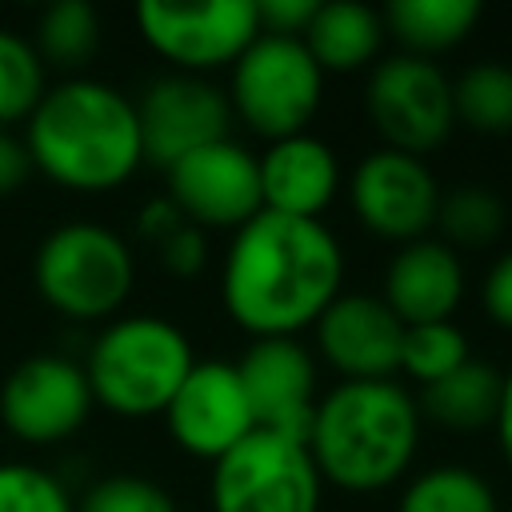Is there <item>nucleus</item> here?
Wrapping results in <instances>:
<instances>
[{"label": "nucleus", "instance_id": "obj_8", "mask_svg": "<svg viewBox=\"0 0 512 512\" xmlns=\"http://www.w3.org/2000/svg\"><path fill=\"white\" fill-rule=\"evenodd\" d=\"M364 112L380 136V148L424 160L456 128L452 80L436 60L392 52L376 60L364 80Z\"/></svg>", "mask_w": 512, "mask_h": 512}, {"label": "nucleus", "instance_id": "obj_30", "mask_svg": "<svg viewBox=\"0 0 512 512\" xmlns=\"http://www.w3.org/2000/svg\"><path fill=\"white\" fill-rule=\"evenodd\" d=\"M156 252H160V264L172 272V276H196L208 260V240L196 224H176L164 240H156Z\"/></svg>", "mask_w": 512, "mask_h": 512}, {"label": "nucleus", "instance_id": "obj_27", "mask_svg": "<svg viewBox=\"0 0 512 512\" xmlns=\"http://www.w3.org/2000/svg\"><path fill=\"white\" fill-rule=\"evenodd\" d=\"M468 336L456 320H440V324H408L404 340H400V372L408 380H416L420 388L444 380L448 372H456L468 360Z\"/></svg>", "mask_w": 512, "mask_h": 512}, {"label": "nucleus", "instance_id": "obj_12", "mask_svg": "<svg viewBox=\"0 0 512 512\" xmlns=\"http://www.w3.org/2000/svg\"><path fill=\"white\" fill-rule=\"evenodd\" d=\"M164 180V196L172 200V208L200 232H236L264 212L260 164L232 136L176 160L172 168H164Z\"/></svg>", "mask_w": 512, "mask_h": 512}, {"label": "nucleus", "instance_id": "obj_28", "mask_svg": "<svg viewBox=\"0 0 512 512\" xmlns=\"http://www.w3.org/2000/svg\"><path fill=\"white\" fill-rule=\"evenodd\" d=\"M0 512H76V500L48 468L0 460Z\"/></svg>", "mask_w": 512, "mask_h": 512}, {"label": "nucleus", "instance_id": "obj_16", "mask_svg": "<svg viewBox=\"0 0 512 512\" xmlns=\"http://www.w3.org/2000/svg\"><path fill=\"white\" fill-rule=\"evenodd\" d=\"M320 360L340 380H396L404 324L368 292H340L312 324Z\"/></svg>", "mask_w": 512, "mask_h": 512}, {"label": "nucleus", "instance_id": "obj_17", "mask_svg": "<svg viewBox=\"0 0 512 512\" xmlns=\"http://www.w3.org/2000/svg\"><path fill=\"white\" fill-rule=\"evenodd\" d=\"M260 200L264 212L292 220H320L340 188V156L328 140L312 132H296L272 140L260 156Z\"/></svg>", "mask_w": 512, "mask_h": 512}, {"label": "nucleus", "instance_id": "obj_35", "mask_svg": "<svg viewBox=\"0 0 512 512\" xmlns=\"http://www.w3.org/2000/svg\"><path fill=\"white\" fill-rule=\"evenodd\" d=\"M496 440H500V456L512 472V368L504 372V388H500V408H496Z\"/></svg>", "mask_w": 512, "mask_h": 512}, {"label": "nucleus", "instance_id": "obj_32", "mask_svg": "<svg viewBox=\"0 0 512 512\" xmlns=\"http://www.w3.org/2000/svg\"><path fill=\"white\" fill-rule=\"evenodd\" d=\"M312 12H316V0H256L260 32H272V36H296L300 40Z\"/></svg>", "mask_w": 512, "mask_h": 512}, {"label": "nucleus", "instance_id": "obj_3", "mask_svg": "<svg viewBox=\"0 0 512 512\" xmlns=\"http://www.w3.org/2000/svg\"><path fill=\"white\" fill-rule=\"evenodd\" d=\"M304 448L324 484L340 492H384L416 460V396L396 380H340L320 396Z\"/></svg>", "mask_w": 512, "mask_h": 512}, {"label": "nucleus", "instance_id": "obj_31", "mask_svg": "<svg viewBox=\"0 0 512 512\" xmlns=\"http://www.w3.org/2000/svg\"><path fill=\"white\" fill-rule=\"evenodd\" d=\"M480 308H484V316H488L496 328L512 332V248L484 272Z\"/></svg>", "mask_w": 512, "mask_h": 512}, {"label": "nucleus", "instance_id": "obj_15", "mask_svg": "<svg viewBox=\"0 0 512 512\" xmlns=\"http://www.w3.org/2000/svg\"><path fill=\"white\" fill-rule=\"evenodd\" d=\"M236 372L260 432L308 440L320 392H316V360L300 340L292 336L252 340L248 352L236 360Z\"/></svg>", "mask_w": 512, "mask_h": 512}, {"label": "nucleus", "instance_id": "obj_23", "mask_svg": "<svg viewBox=\"0 0 512 512\" xmlns=\"http://www.w3.org/2000/svg\"><path fill=\"white\" fill-rule=\"evenodd\" d=\"M32 48L40 52L44 68L76 72L100 48V16L88 0H56L36 16Z\"/></svg>", "mask_w": 512, "mask_h": 512}, {"label": "nucleus", "instance_id": "obj_25", "mask_svg": "<svg viewBox=\"0 0 512 512\" xmlns=\"http://www.w3.org/2000/svg\"><path fill=\"white\" fill-rule=\"evenodd\" d=\"M504 200L484 184H456L440 192L436 228L448 248H488L504 232Z\"/></svg>", "mask_w": 512, "mask_h": 512}, {"label": "nucleus", "instance_id": "obj_14", "mask_svg": "<svg viewBox=\"0 0 512 512\" xmlns=\"http://www.w3.org/2000/svg\"><path fill=\"white\" fill-rule=\"evenodd\" d=\"M160 416L168 424V436L188 456L208 464H216L228 448L256 432L240 372L228 360H196Z\"/></svg>", "mask_w": 512, "mask_h": 512}, {"label": "nucleus", "instance_id": "obj_11", "mask_svg": "<svg viewBox=\"0 0 512 512\" xmlns=\"http://www.w3.org/2000/svg\"><path fill=\"white\" fill-rule=\"evenodd\" d=\"M96 400L76 360L56 352L24 356L0 380V424L24 444H60L76 436Z\"/></svg>", "mask_w": 512, "mask_h": 512}, {"label": "nucleus", "instance_id": "obj_13", "mask_svg": "<svg viewBox=\"0 0 512 512\" xmlns=\"http://www.w3.org/2000/svg\"><path fill=\"white\" fill-rule=\"evenodd\" d=\"M132 104L140 120L144 160H152L156 168H172L176 160L216 140H228V128H232L228 92L216 88L208 76L164 72Z\"/></svg>", "mask_w": 512, "mask_h": 512}, {"label": "nucleus", "instance_id": "obj_29", "mask_svg": "<svg viewBox=\"0 0 512 512\" xmlns=\"http://www.w3.org/2000/svg\"><path fill=\"white\" fill-rule=\"evenodd\" d=\"M76 512H180L172 492L148 476H136V472H116V476H104L96 480Z\"/></svg>", "mask_w": 512, "mask_h": 512}, {"label": "nucleus", "instance_id": "obj_33", "mask_svg": "<svg viewBox=\"0 0 512 512\" xmlns=\"http://www.w3.org/2000/svg\"><path fill=\"white\" fill-rule=\"evenodd\" d=\"M28 176H32V160H28L24 136H12L8 128H0V200L24 188Z\"/></svg>", "mask_w": 512, "mask_h": 512}, {"label": "nucleus", "instance_id": "obj_26", "mask_svg": "<svg viewBox=\"0 0 512 512\" xmlns=\"http://www.w3.org/2000/svg\"><path fill=\"white\" fill-rule=\"evenodd\" d=\"M48 92V68L28 36L0 28V128L24 124Z\"/></svg>", "mask_w": 512, "mask_h": 512}, {"label": "nucleus", "instance_id": "obj_4", "mask_svg": "<svg viewBox=\"0 0 512 512\" xmlns=\"http://www.w3.org/2000/svg\"><path fill=\"white\" fill-rule=\"evenodd\" d=\"M192 340L164 316H116L84 356L92 400L124 420L160 416L192 372Z\"/></svg>", "mask_w": 512, "mask_h": 512}, {"label": "nucleus", "instance_id": "obj_19", "mask_svg": "<svg viewBox=\"0 0 512 512\" xmlns=\"http://www.w3.org/2000/svg\"><path fill=\"white\" fill-rule=\"evenodd\" d=\"M304 48L312 52V60L320 64V72H360L380 56L384 44V20L380 12H372L368 4H352V0H336V4H316L308 28H304Z\"/></svg>", "mask_w": 512, "mask_h": 512}, {"label": "nucleus", "instance_id": "obj_9", "mask_svg": "<svg viewBox=\"0 0 512 512\" xmlns=\"http://www.w3.org/2000/svg\"><path fill=\"white\" fill-rule=\"evenodd\" d=\"M140 40L172 64V72L208 76L232 68L260 36L256 0H204V4H136Z\"/></svg>", "mask_w": 512, "mask_h": 512}, {"label": "nucleus", "instance_id": "obj_22", "mask_svg": "<svg viewBox=\"0 0 512 512\" xmlns=\"http://www.w3.org/2000/svg\"><path fill=\"white\" fill-rule=\"evenodd\" d=\"M456 124L480 136H512V64L480 60L452 80Z\"/></svg>", "mask_w": 512, "mask_h": 512}, {"label": "nucleus", "instance_id": "obj_20", "mask_svg": "<svg viewBox=\"0 0 512 512\" xmlns=\"http://www.w3.org/2000/svg\"><path fill=\"white\" fill-rule=\"evenodd\" d=\"M500 388H504V372L492 368L488 360L468 356L456 372L420 388L416 408H420V420H432L448 432H480L496 424Z\"/></svg>", "mask_w": 512, "mask_h": 512}, {"label": "nucleus", "instance_id": "obj_34", "mask_svg": "<svg viewBox=\"0 0 512 512\" xmlns=\"http://www.w3.org/2000/svg\"><path fill=\"white\" fill-rule=\"evenodd\" d=\"M176 224H184V216L172 208V200L168 196H156V200H148L144 208H140V216H136V228H140V236L144 240H164Z\"/></svg>", "mask_w": 512, "mask_h": 512}, {"label": "nucleus", "instance_id": "obj_6", "mask_svg": "<svg viewBox=\"0 0 512 512\" xmlns=\"http://www.w3.org/2000/svg\"><path fill=\"white\" fill-rule=\"evenodd\" d=\"M320 96H324V72L296 36L260 32L232 64V80H228L232 120H240L248 132L264 136L268 144L308 132Z\"/></svg>", "mask_w": 512, "mask_h": 512}, {"label": "nucleus", "instance_id": "obj_2", "mask_svg": "<svg viewBox=\"0 0 512 512\" xmlns=\"http://www.w3.org/2000/svg\"><path fill=\"white\" fill-rule=\"evenodd\" d=\"M24 148L32 172H44L68 192H112L144 164L132 96L92 76L48 84L24 120Z\"/></svg>", "mask_w": 512, "mask_h": 512}, {"label": "nucleus", "instance_id": "obj_24", "mask_svg": "<svg viewBox=\"0 0 512 512\" xmlns=\"http://www.w3.org/2000/svg\"><path fill=\"white\" fill-rule=\"evenodd\" d=\"M396 512H500V504L476 468L436 464L404 484Z\"/></svg>", "mask_w": 512, "mask_h": 512}, {"label": "nucleus", "instance_id": "obj_7", "mask_svg": "<svg viewBox=\"0 0 512 512\" xmlns=\"http://www.w3.org/2000/svg\"><path fill=\"white\" fill-rule=\"evenodd\" d=\"M324 480L304 448L276 432H248L212 464V512H320Z\"/></svg>", "mask_w": 512, "mask_h": 512}, {"label": "nucleus", "instance_id": "obj_21", "mask_svg": "<svg viewBox=\"0 0 512 512\" xmlns=\"http://www.w3.org/2000/svg\"><path fill=\"white\" fill-rule=\"evenodd\" d=\"M480 16L484 8L476 0H392L380 12L384 36H392L400 52L424 60L464 44L480 24Z\"/></svg>", "mask_w": 512, "mask_h": 512}, {"label": "nucleus", "instance_id": "obj_10", "mask_svg": "<svg viewBox=\"0 0 512 512\" xmlns=\"http://www.w3.org/2000/svg\"><path fill=\"white\" fill-rule=\"evenodd\" d=\"M440 192L444 188L436 172L420 156L396 148L364 152L348 176V204L356 224L388 244H412L432 236Z\"/></svg>", "mask_w": 512, "mask_h": 512}, {"label": "nucleus", "instance_id": "obj_1", "mask_svg": "<svg viewBox=\"0 0 512 512\" xmlns=\"http://www.w3.org/2000/svg\"><path fill=\"white\" fill-rule=\"evenodd\" d=\"M340 292L344 248L324 220L260 212L232 232L220 264V304L252 340H296Z\"/></svg>", "mask_w": 512, "mask_h": 512}, {"label": "nucleus", "instance_id": "obj_5", "mask_svg": "<svg viewBox=\"0 0 512 512\" xmlns=\"http://www.w3.org/2000/svg\"><path fill=\"white\" fill-rule=\"evenodd\" d=\"M32 284L68 320H108L132 296L136 260L120 232L92 220H64L36 244Z\"/></svg>", "mask_w": 512, "mask_h": 512}, {"label": "nucleus", "instance_id": "obj_18", "mask_svg": "<svg viewBox=\"0 0 512 512\" xmlns=\"http://www.w3.org/2000/svg\"><path fill=\"white\" fill-rule=\"evenodd\" d=\"M380 300L408 324H440L452 320L464 300V260L440 236H424L400 244L384 268Z\"/></svg>", "mask_w": 512, "mask_h": 512}]
</instances>
